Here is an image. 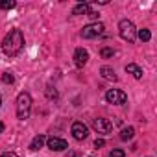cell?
Segmentation results:
<instances>
[{
  "mask_svg": "<svg viewBox=\"0 0 157 157\" xmlns=\"http://www.w3.org/2000/svg\"><path fill=\"white\" fill-rule=\"evenodd\" d=\"M22 48H24V35H22L21 30H11V32L4 37V41H2V50H4V54L10 56V57L19 56Z\"/></svg>",
  "mask_w": 157,
  "mask_h": 157,
  "instance_id": "6da1fadb",
  "label": "cell"
},
{
  "mask_svg": "<svg viewBox=\"0 0 157 157\" xmlns=\"http://www.w3.org/2000/svg\"><path fill=\"white\" fill-rule=\"evenodd\" d=\"M30 113H32V96L28 93H21L17 96V118L26 120L30 118Z\"/></svg>",
  "mask_w": 157,
  "mask_h": 157,
  "instance_id": "7a4b0ae2",
  "label": "cell"
},
{
  "mask_svg": "<svg viewBox=\"0 0 157 157\" xmlns=\"http://www.w3.org/2000/svg\"><path fill=\"white\" fill-rule=\"evenodd\" d=\"M118 33H120V37H122L124 41H128V43H135V39H137V28H135V24H133L131 21H128V19H122V21L118 22Z\"/></svg>",
  "mask_w": 157,
  "mask_h": 157,
  "instance_id": "3957f363",
  "label": "cell"
},
{
  "mask_svg": "<svg viewBox=\"0 0 157 157\" xmlns=\"http://www.w3.org/2000/svg\"><path fill=\"white\" fill-rule=\"evenodd\" d=\"M105 100L109 104H113V105H122V104H126L128 94L124 91H120V89H111V91L105 93Z\"/></svg>",
  "mask_w": 157,
  "mask_h": 157,
  "instance_id": "277c9868",
  "label": "cell"
},
{
  "mask_svg": "<svg viewBox=\"0 0 157 157\" xmlns=\"http://www.w3.org/2000/svg\"><path fill=\"white\" fill-rule=\"evenodd\" d=\"M104 33V24L102 22H93V24H87L83 30H82V37L83 39H93V37H98Z\"/></svg>",
  "mask_w": 157,
  "mask_h": 157,
  "instance_id": "5b68a950",
  "label": "cell"
},
{
  "mask_svg": "<svg viewBox=\"0 0 157 157\" xmlns=\"http://www.w3.org/2000/svg\"><path fill=\"white\" fill-rule=\"evenodd\" d=\"M70 131H72V137L76 140H85L87 135H89V129H87V126L83 122H74L72 128H70Z\"/></svg>",
  "mask_w": 157,
  "mask_h": 157,
  "instance_id": "8992f818",
  "label": "cell"
},
{
  "mask_svg": "<svg viewBox=\"0 0 157 157\" xmlns=\"http://www.w3.org/2000/svg\"><path fill=\"white\" fill-rule=\"evenodd\" d=\"M93 128H94V131H98L102 135H107L113 129V122L107 120V118H94L93 120Z\"/></svg>",
  "mask_w": 157,
  "mask_h": 157,
  "instance_id": "52a82bcc",
  "label": "cell"
},
{
  "mask_svg": "<svg viewBox=\"0 0 157 157\" xmlns=\"http://www.w3.org/2000/svg\"><path fill=\"white\" fill-rule=\"evenodd\" d=\"M46 142H48V148H50L52 151H63V150L68 148L67 140H63V139H59V137H48Z\"/></svg>",
  "mask_w": 157,
  "mask_h": 157,
  "instance_id": "ba28073f",
  "label": "cell"
},
{
  "mask_svg": "<svg viewBox=\"0 0 157 157\" xmlns=\"http://www.w3.org/2000/svg\"><path fill=\"white\" fill-rule=\"evenodd\" d=\"M87 61H89L87 50H83V48H76V52H74V65H76L78 68H82Z\"/></svg>",
  "mask_w": 157,
  "mask_h": 157,
  "instance_id": "9c48e42d",
  "label": "cell"
},
{
  "mask_svg": "<svg viewBox=\"0 0 157 157\" xmlns=\"http://www.w3.org/2000/svg\"><path fill=\"white\" fill-rule=\"evenodd\" d=\"M126 72H129V74H133V78H137V80H140L142 78V68L139 67V65H135V63H129V65H126Z\"/></svg>",
  "mask_w": 157,
  "mask_h": 157,
  "instance_id": "30bf717a",
  "label": "cell"
},
{
  "mask_svg": "<svg viewBox=\"0 0 157 157\" xmlns=\"http://www.w3.org/2000/svg\"><path fill=\"white\" fill-rule=\"evenodd\" d=\"M46 142V137L44 135H37V137H33V140L30 142V150H33V151H37V150H41L43 148V144Z\"/></svg>",
  "mask_w": 157,
  "mask_h": 157,
  "instance_id": "8fae6325",
  "label": "cell"
},
{
  "mask_svg": "<svg viewBox=\"0 0 157 157\" xmlns=\"http://www.w3.org/2000/svg\"><path fill=\"white\" fill-rule=\"evenodd\" d=\"M100 74L105 78V80H109V82H117V80H118L117 74H115V70H113L111 67H102V68H100Z\"/></svg>",
  "mask_w": 157,
  "mask_h": 157,
  "instance_id": "7c38bea8",
  "label": "cell"
},
{
  "mask_svg": "<svg viewBox=\"0 0 157 157\" xmlns=\"http://www.w3.org/2000/svg\"><path fill=\"white\" fill-rule=\"evenodd\" d=\"M135 137V128L133 126H128V128H124L122 131H120V139L122 140H129V139H133Z\"/></svg>",
  "mask_w": 157,
  "mask_h": 157,
  "instance_id": "4fadbf2b",
  "label": "cell"
},
{
  "mask_svg": "<svg viewBox=\"0 0 157 157\" xmlns=\"http://www.w3.org/2000/svg\"><path fill=\"white\" fill-rule=\"evenodd\" d=\"M89 10H91V4H85V2H83V4H78V6L72 10V15H82V13L87 15Z\"/></svg>",
  "mask_w": 157,
  "mask_h": 157,
  "instance_id": "5bb4252c",
  "label": "cell"
},
{
  "mask_svg": "<svg viewBox=\"0 0 157 157\" xmlns=\"http://www.w3.org/2000/svg\"><path fill=\"white\" fill-rule=\"evenodd\" d=\"M137 35H139V39H140V41H150V39H151V33H150V30H146V28L139 30V32H137Z\"/></svg>",
  "mask_w": 157,
  "mask_h": 157,
  "instance_id": "9a60e30c",
  "label": "cell"
},
{
  "mask_svg": "<svg viewBox=\"0 0 157 157\" xmlns=\"http://www.w3.org/2000/svg\"><path fill=\"white\" fill-rule=\"evenodd\" d=\"M100 56H102L104 59H109V57H113V56H115V50H113V48H109V46H104V48H102V52H100Z\"/></svg>",
  "mask_w": 157,
  "mask_h": 157,
  "instance_id": "2e32d148",
  "label": "cell"
},
{
  "mask_svg": "<svg viewBox=\"0 0 157 157\" xmlns=\"http://www.w3.org/2000/svg\"><path fill=\"white\" fill-rule=\"evenodd\" d=\"M13 8H15L13 0H2V2H0V10H13Z\"/></svg>",
  "mask_w": 157,
  "mask_h": 157,
  "instance_id": "e0dca14e",
  "label": "cell"
},
{
  "mask_svg": "<svg viewBox=\"0 0 157 157\" xmlns=\"http://www.w3.org/2000/svg\"><path fill=\"white\" fill-rule=\"evenodd\" d=\"M2 82H4V83H13L15 78H13L11 72H4V74H2Z\"/></svg>",
  "mask_w": 157,
  "mask_h": 157,
  "instance_id": "ac0fdd59",
  "label": "cell"
},
{
  "mask_svg": "<svg viewBox=\"0 0 157 157\" xmlns=\"http://www.w3.org/2000/svg\"><path fill=\"white\" fill-rule=\"evenodd\" d=\"M109 157H126V153H124V150H113L109 153Z\"/></svg>",
  "mask_w": 157,
  "mask_h": 157,
  "instance_id": "d6986e66",
  "label": "cell"
},
{
  "mask_svg": "<svg viewBox=\"0 0 157 157\" xmlns=\"http://www.w3.org/2000/svg\"><path fill=\"white\" fill-rule=\"evenodd\" d=\"M46 94H48V98H57V93H56V91H52V87H48Z\"/></svg>",
  "mask_w": 157,
  "mask_h": 157,
  "instance_id": "ffe728a7",
  "label": "cell"
},
{
  "mask_svg": "<svg viewBox=\"0 0 157 157\" xmlns=\"http://www.w3.org/2000/svg\"><path fill=\"white\" fill-rule=\"evenodd\" d=\"M0 157H19V155H17L15 151H4L2 155H0Z\"/></svg>",
  "mask_w": 157,
  "mask_h": 157,
  "instance_id": "44dd1931",
  "label": "cell"
},
{
  "mask_svg": "<svg viewBox=\"0 0 157 157\" xmlns=\"http://www.w3.org/2000/svg\"><path fill=\"white\" fill-rule=\"evenodd\" d=\"M104 144H105V142H104V139H96V140H94V148H102Z\"/></svg>",
  "mask_w": 157,
  "mask_h": 157,
  "instance_id": "7402d4cb",
  "label": "cell"
},
{
  "mask_svg": "<svg viewBox=\"0 0 157 157\" xmlns=\"http://www.w3.org/2000/svg\"><path fill=\"white\" fill-rule=\"evenodd\" d=\"M4 129H6V126H4V122H0V133H4Z\"/></svg>",
  "mask_w": 157,
  "mask_h": 157,
  "instance_id": "603a6c76",
  "label": "cell"
},
{
  "mask_svg": "<svg viewBox=\"0 0 157 157\" xmlns=\"http://www.w3.org/2000/svg\"><path fill=\"white\" fill-rule=\"evenodd\" d=\"M68 157H80V155H78L76 151H70V153H68Z\"/></svg>",
  "mask_w": 157,
  "mask_h": 157,
  "instance_id": "cb8c5ba5",
  "label": "cell"
},
{
  "mask_svg": "<svg viewBox=\"0 0 157 157\" xmlns=\"http://www.w3.org/2000/svg\"><path fill=\"white\" fill-rule=\"evenodd\" d=\"M0 105H2V96H0Z\"/></svg>",
  "mask_w": 157,
  "mask_h": 157,
  "instance_id": "d4e9b609",
  "label": "cell"
}]
</instances>
